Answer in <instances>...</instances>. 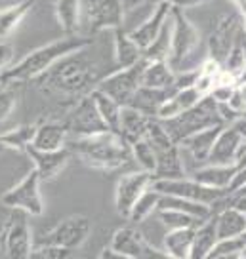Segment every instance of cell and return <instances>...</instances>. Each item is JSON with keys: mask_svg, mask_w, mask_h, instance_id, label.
I'll list each match as a JSON object with an SVG mask.
<instances>
[{"mask_svg": "<svg viewBox=\"0 0 246 259\" xmlns=\"http://www.w3.org/2000/svg\"><path fill=\"white\" fill-rule=\"evenodd\" d=\"M156 210L162 225H166L168 229H185V227H197L198 223H202V219L181 210H172V208H156Z\"/></svg>", "mask_w": 246, "mask_h": 259, "instance_id": "obj_36", "label": "cell"}, {"mask_svg": "<svg viewBox=\"0 0 246 259\" xmlns=\"http://www.w3.org/2000/svg\"><path fill=\"white\" fill-rule=\"evenodd\" d=\"M67 138H69L67 124L46 120L42 124H36L34 136L29 145L38 149V151H58V149L67 147Z\"/></svg>", "mask_w": 246, "mask_h": 259, "instance_id": "obj_20", "label": "cell"}, {"mask_svg": "<svg viewBox=\"0 0 246 259\" xmlns=\"http://www.w3.org/2000/svg\"><path fill=\"white\" fill-rule=\"evenodd\" d=\"M151 181H153V176L145 170L132 171V174H126V176H122V178L118 179L115 189L116 213L128 219L132 206L143 194V191L151 187Z\"/></svg>", "mask_w": 246, "mask_h": 259, "instance_id": "obj_14", "label": "cell"}, {"mask_svg": "<svg viewBox=\"0 0 246 259\" xmlns=\"http://www.w3.org/2000/svg\"><path fill=\"white\" fill-rule=\"evenodd\" d=\"M92 46V38L80 36V34H65L63 38L48 42L40 48L33 50L29 56H25L21 61L14 67H8L0 73V84H23V82L40 78L44 73H48L54 65H58L61 59L80 54L84 48Z\"/></svg>", "mask_w": 246, "mask_h": 259, "instance_id": "obj_1", "label": "cell"}, {"mask_svg": "<svg viewBox=\"0 0 246 259\" xmlns=\"http://www.w3.org/2000/svg\"><path fill=\"white\" fill-rule=\"evenodd\" d=\"M130 151L134 160L138 162V166H140L141 170L149 171L153 176V171L156 168V158H155V151H153L151 143L147 141V138H141L138 141H134L130 145Z\"/></svg>", "mask_w": 246, "mask_h": 259, "instance_id": "obj_37", "label": "cell"}, {"mask_svg": "<svg viewBox=\"0 0 246 259\" xmlns=\"http://www.w3.org/2000/svg\"><path fill=\"white\" fill-rule=\"evenodd\" d=\"M170 19H172V34H170V54L166 61L172 67L174 73L197 69L195 52L200 48V32L185 16V10L172 6Z\"/></svg>", "mask_w": 246, "mask_h": 259, "instance_id": "obj_3", "label": "cell"}, {"mask_svg": "<svg viewBox=\"0 0 246 259\" xmlns=\"http://www.w3.org/2000/svg\"><path fill=\"white\" fill-rule=\"evenodd\" d=\"M246 67V50H244V38H242V32L238 34V38L235 40V44L231 46L229 54L225 57V61H223V69L231 73L235 78H240V74L244 71Z\"/></svg>", "mask_w": 246, "mask_h": 259, "instance_id": "obj_35", "label": "cell"}, {"mask_svg": "<svg viewBox=\"0 0 246 259\" xmlns=\"http://www.w3.org/2000/svg\"><path fill=\"white\" fill-rule=\"evenodd\" d=\"M143 67H145V59L141 57V61H138L136 65L126 67V69H118L116 73H111L103 80H99L96 88L107 94L111 99H115L118 105H128V101L136 94V90L140 88Z\"/></svg>", "mask_w": 246, "mask_h": 259, "instance_id": "obj_10", "label": "cell"}, {"mask_svg": "<svg viewBox=\"0 0 246 259\" xmlns=\"http://www.w3.org/2000/svg\"><path fill=\"white\" fill-rule=\"evenodd\" d=\"M235 86H237V84H222V82H220V84H214V88L210 90L208 96L212 97L218 105H225V103L229 101V97L233 96Z\"/></svg>", "mask_w": 246, "mask_h": 259, "instance_id": "obj_41", "label": "cell"}, {"mask_svg": "<svg viewBox=\"0 0 246 259\" xmlns=\"http://www.w3.org/2000/svg\"><path fill=\"white\" fill-rule=\"evenodd\" d=\"M160 122L164 124L166 132L170 134V138L176 143L183 141L187 136L195 134V132H200V130L210 128V126H218V124H225L222 120V116H220L218 103L210 96H204L195 107L183 111V113H180L178 116L170 118V120Z\"/></svg>", "mask_w": 246, "mask_h": 259, "instance_id": "obj_5", "label": "cell"}, {"mask_svg": "<svg viewBox=\"0 0 246 259\" xmlns=\"http://www.w3.org/2000/svg\"><path fill=\"white\" fill-rule=\"evenodd\" d=\"M238 193H240V194H246V187H244V189H240V191H238Z\"/></svg>", "mask_w": 246, "mask_h": 259, "instance_id": "obj_52", "label": "cell"}, {"mask_svg": "<svg viewBox=\"0 0 246 259\" xmlns=\"http://www.w3.org/2000/svg\"><path fill=\"white\" fill-rule=\"evenodd\" d=\"M56 17L65 34H78L80 29V0H56Z\"/></svg>", "mask_w": 246, "mask_h": 259, "instance_id": "obj_31", "label": "cell"}, {"mask_svg": "<svg viewBox=\"0 0 246 259\" xmlns=\"http://www.w3.org/2000/svg\"><path fill=\"white\" fill-rule=\"evenodd\" d=\"M233 206L242 211V213H244V218H246V194H238L237 198H235V202H233Z\"/></svg>", "mask_w": 246, "mask_h": 259, "instance_id": "obj_47", "label": "cell"}, {"mask_svg": "<svg viewBox=\"0 0 246 259\" xmlns=\"http://www.w3.org/2000/svg\"><path fill=\"white\" fill-rule=\"evenodd\" d=\"M214 215H216V235H218V240L238 236L246 229L244 213L238 208H235V206H227L220 213L214 211Z\"/></svg>", "mask_w": 246, "mask_h": 259, "instance_id": "obj_26", "label": "cell"}, {"mask_svg": "<svg viewBox=\"0 0 246 259\" xmlns=\"http://www.w3.org/2000/svg\"><path fill=\"white\" fill-rule=\"evenodd\" d=\"M174 78H176V73L168 65V61H164V59H160V61H145V67L141 71L140 86L151 90H168L170 92L174 86Z\"/></svg>", "mask_w": 246, "mask_h": 259, "instance_id": "obj_23", "label": "cell"}, {"mask_svg": "<svg viewBox=\"0 0 246 259\" xmlns=\"http://www.w3.org/2000/svg\"><path fill=\"white\" fill-rule=\"evenodd\" d=\"M197 227H185V229H170L164 235V253L172 259H189L193 248V236Z\"/></svg>", "mask_w": 246, "mask_h": 259, "instance_id": "obj_24", "label": "cell"}, {"mask_svg": "<svg viewBox=\"0 0 246 259\" xmlns=\"http://www.w3.org/2000/svg\"><path fill=\"white\" fill-rule=\"evenodd\" d=\"M151 187L158 191L160 194H172V196H180V198H187V200H195V202H202L208 206H216V204L227 198V191L225 189H214V187L202 185L191 178H176V179H153Z\"/></svg>", "mask_w": 246, "mask_h": 259, "instance_id": "obj_8", "label": "cell"}, {"mask_svg": "<svg viewBox=\"0 0 246 259\" xmlns=\"http://www.w3.org/2000/svg\"><path fill=\"white\" fill-rule=\"evenodd\" d=\"M172 4L174 8H180V10H189V8H195V6H200V4H206L210 0H168Z\"/></svg>", "mask_w": 246, "mask_h": 259, "instance_id": "obj_43", "label": "cell"}, {"mask_svg": "<svg viewBox=\"0 0 246 259\" xmlns=\"http://www.w3.org/2000/svg\"><path fill=\"white\" fill-rule=\"evenodd\" d=\"M170 10H172V4H170L168 0H158L155 10L149 14L147 19H145L143 23L138 25L134 31H128L132 36V40L136 42L141 50L149 48V46L156 40V36L160 34L166 21L170 19Z\"/></svg>", "mask_w": 246, "mask_h": 259, "instance_id": "obj_18", "label": "cell"}, {"mask_svg": "<svg viewBox=\"0 0 246 259\" xmlns=\"http://www.w3.org/2000/svg\"><path fill=\"white\" fill-rule=\"evenodd\" d=\"M240 32L242 31H240V25H238L237 17H220L216 21V25H214L212 32H210V38H208V54H210V57L223 65L231 46L235 44V40L238 38Z\"/></svg>", "mask_w": 246, "mask_h": 259, "instance_id": "obj_15", "label": "cell"}, {"mask_svg": "<svg viewBox=\"0 0 246 259\" xmlns=\"http://www.w3.org/2000/svg\"><path fill=\"white\" fill-rule=\"evenodd\" d=\"M231 2H233V4L240 10V14L244 16V14H246V0H231Z\"/></svg>", "mask_w": 246, "mask_h": 259, "instance_id": "obj_49", "label": "cell"}, {"mask_svg": "<svg viewBox=\"0 0 246 259\" xmlns=\"http://www.w3.org/2000/svg\"><path fill=\"white\" fill-rule=\"evenodd\" d=\"M69 132H73L74 136H90V134H98V132H105L109 130L105 122L101 120L96 103L90 96L80 99L74 109L69 114V120L65 122Z\"/></svg>", "mask_w": 246, "mask_h": 259, "instance_id": "obj_16", "label": "cell"}, {"mask_svg": "<svg viewBox=\"0 0 246 259\" xmlns=\"http://www.w3.org/2000/svg\"><path fill=\"white\" fill-rule=\"evenodd\" d=\"M145 2H149V0H120L124 12H134V10L141 8Z\"/></svg>", "mask_w": 246, "mask_h": 259, "instance_id": "obj_45", "label": "cell"}, {"mask_svg": "<svg viewBox=\"0 0 246 259\" xmlns=\"http://www.w3.org/2000/svg\"><path fill=\"white\" fill-rule=\"evenodd\" d=\"M25 153L29 154V158L33 160L34 170L38 171V176H40V181L56 179L63 171V168H65L69 158H71V151L67 147L58 149V151H38L34 147L27 145Z\"/></svg>", "mask_w": 246, "mask_h": 259, "instance_id": "obj_19", "label": "cell"}, {"mask_svg": "<svg viewBox=\"0 0 246 259\" xmlns=\"http://www.w3.org/2000/svg\"><path fill=\"white\" fill-rule=\"evenodd\" d=\"M225 124H218V126H210V128H204L200 132H195L187 138L180 141L178 145L181 149H185L195 160H208V154H210V149H212L214 141L218 138V134L222 132V128Z\"/></svg>", "mask_w": 246, "mask_h": 259, "instance_id": "obj_22", "label": "cell"}, {"mask_svg": "<svg viewBox=\"0 0 246 259\" xmlns=\"http://www.w3.org/2000/svg\"><path fill=\"white\" fill-rule=\"evenodd\" d=\"M246 154V141L240 138L235 126H223L222 132L214 141L210 154H208V164H220V166H235L240 164V160Z\"/></svg>", "mask_w": 246, "mask_h": 259, "instance_id": "obj_13", "label": "cell"}, {"mask_svg": "<svg viewBox=\"0 0 246 259\" xmlns=\"http://www.w3.org/2000/svg\"><path fill=\"white\" fill-rule=\"evenodd\" d=\"M99 257H101V259H124L122 255H120V253H116V251L113 250L111 246L101 251V253H99Z\"/></svg>", "mask_w": 246, "mask_h": 259, "instance_id": "obj_46", "label": "cell"}, {"mask_svg": "<svg viewBox=\"0 0 246 259\" xmlns=\"http://www.w3.org/2000/svg\"><path fill=\"white\" fill-rule=\"evenodd\" d=\"M33 233L23 215L12 218L0 229V251L10 259H31Z\"/></svg>", "mask_w": 246, "mask_h": 259, "instance_id": "obj_9", "label": "cell"}, {"mask_svg": "<svg viewBox=\"0 0 246 259\" xmlns=\"http://www.w3.org/2000/svg\"><path fill=\"white\" fill-rule=\"evenodd\" d=\"M149 120H151V116L143 114L141 111H138V109H134L130 105H124L120 109V122H118V134H120V138L128 145H132L138 139L145 138Z\"/></svg>", "mask_w": 246, "mask_h": 259, "instance_id": "obj_21", "label": "cell"}, {"mask_svg": "<svg viewBox=\"0 0 246 259\" xmlns=\"http://www.w3.org/2000/svg\"><path fill=\"white\" fill-rule=\"evenodd\" d=\"M92 233V221L86 215H69L44 235L40 244H56L69 250H78Z\"/></svg>", "mask_w": 246, "mask_h": 259, "instance_id": "obj_11", "label": "cell"}, {"mask_svg": "<svg viewBox=\"0 0 246 259\" xmlns=\"http://www.w3.org/2000/svg\"><path fill=\"white\" fill-rule=\"evenodd\" d=\"M158 198H160V193L155 191L153 187H149L143 191L140 198L136 200V204L132 206L130 213H128V219L132 223H141L153 213V211L158 208Z\"/></svg>", "mask_w": 246, "mask_h": 259, "instance_id": "obj_34", "label": "cell"}, {"mask_svg": "<svg viewBox=\"0 0 246 259\" xmlns=\"http://www.w3.org/2000/svg\"><path fill=\"white\" fill-rule=\"evenodd\" d=\"M14 59H16V48L10 42L0 40V73L12 67Z\"/></svg>", "mask_w": 246, "mask_h": 259, "instance_id": "obj_42", "label": "cell"}, {"mask_svg": "<svg viewBox=\"0 0 246 259\" xmlns=\"http://www.w3.org/2000/svg\"><path fill=\"white\" fill-rule=\"evenodd\" d=\"M124 8L120 0H92L88 6V23L90 31H105L124 27Z\"/></svg>", "mask_w": 246, "mask_h": 259, "instance_id": "obj_17", "label": "cell"}, {"mask_svg": "<svg viewBox=\"0 0 246 259\" xmlns=\"http://www.w3.org/2000/svg\"><path fill=\"white\" fill-rule=\"evenodd\" d=\"M238 259H246V248H242V251L238 253Z\"/></svg>", "mask_w": 246, "mask_h": 259, "instance_id": "obj_50", "label": "cell"}, {"mask_svg": "<svg viewBox=\"0 0 246 259\" xmlns=\"http://www.w3.org/2000/svg\"><path fill=\"white\" fill-rule=\"evenodd\" d=\"M237 92H238V96L242 97V101L246 103V80H240L237 84Z\"/></svg>", "mask_w": 246, "mask_h": 259, "instance_id": "obj_48", "label": "cell"}, {"mask_svg": "<svg viewBox=\"0 0 246 259\" xmlns=\"http://www.w3.org/2000/svg\"><path fill=\"white\" fill-rule=\"evenodd\" d=\"M71 154H76L94 170L113 171L130 160L132 151L120 134L105 130L90 136H76L71 145Z\"/></svg>", "mask_w": 246, "mask_h": 259, "instance_id": "obj_2", "label": "cell"}, {"mask_svg": "<svg viewBox=\"0 0 246 259\" xmlns=\"http://www.w3.org/2000/svg\"><path fill=\"white\" fill-rule=\"evenodd\" d=\"M147 141L155 151L156 168L153 179H176L185 178V166L181 158V147L170 138L164 124L158 118H151L145 134Z\"/></svg>", "mask_w": 246, "mask_h": 259, "instance_id": "obj_4", "label": "cell"}, {"mask_svg": "<svg viewBox=\"0 0 246 259\" xmlns=\"http://www.w3.org/2000/svg\"><path fill=\"white\" fill-rule=\"evenodd\" d=\"M238 170V164L235 166H220V164H208L204 168H198L193 171V179L202 185L214 187V189H225L233 179L235 171Z\"/></svg>", "mask_w": 246, "mask_h": 259, "instance_id": "obj_28", "label": "cell"}, {"mask_svg": "<svg viewBox=\"0 0 246 259\" xmlns=\"http://www.w3.org/2000/svg\"><path fill=\"white\" fill-rule=\"evenodd\" d=\"M242 19H244V23H242V32H244V34H246V14H244V16H242Z\"/></svg>", "mask_w": 246, "mask_h": 259, "instance_id": "obj_51", "label": "cell"}, {"mask_svg": "<svg viewBox=\"0 0 246 259\" xmlns=\"http://www.w3.org/2000/svg\"><path fill=\"white\" fill-rule=\"evenodd\" d=\"M111 248L120 253L124 259H162L166 257L164 250H156L155 246L145 240L138 229L134 227H120L113 233Z\"/></svg>", "mask_w": 246, "mask_h": 259, "instance_id": "obj_12", "label": "cell"}, {"mask_svg": "<svg viewBox=\"0 0 246 259\" xmlns=\"http://www.w3.org/2000/svg\"><path fill=\"white\" fill-rule=\"evenodd\" d=\"M143 57V50L132 40L130 32L124 27L115 29V61L120 69L132 67Z\"/></svg>", "mask_w": 246, "mask_h": 259, "instance_id": "obj_25", "label": "cell"}, {"mask_svg": "<svg viewBox=\"0 0 246 259\" xmlns=\"http://www.w3.org/2000/svg\"><path fill=\"white\" fill-rule=\"evenodd\" d=\"M168 96H170L168 90H151V88L140 86V88L136 90V94L132 96L130 101H128V105L141 111V113L151 116V118H155L160 103H162Z\"/></svg>", "mask_w": 246, "mask_h": 259, "instance_id": "obj_30", "label": "cell"}, {"mask_svg": "<svg viewBox=\"0 0 246 259\" xmlns=\"http://www.w3.org/2000/svg\"><path fill=\"white\" fill-rule=\"evenodd\" d=\"M218 242L216 235V215H210L202 223H198L193 236V248H191V259H206L208 253Z\"/></svg>", "mask_w": 246, "mask_h": 259, "instance_id": "obj_27", "label": "cell"}, {"mask_svg": "<svg viewBox=\"0 0 246 259\" xmlns=\"http://www.w3.org/2000/svg\"><path fill=\"white\" fill-rule=\"evenodd\" d=\"M73 251L69 248H61L56 244H38V248H33L31 257L33 259H67L73 257Z\"/></svg>", "mask_w": 246, "mask_h": 259, "instance_id": "obj_40", "label": "cell"}, {"mask_svg": "<svg viewBox=\"0 0 246 259\" xmlns=\"http://www.w3.org/2000/svg\"><path fill=\"white\" fill-rule=\"evenodd\" d=\"M170 97L174 99V103L178 105L180 113H183V111H187V109H191V107L197 105L198 101H200L204 96H200V92H198L195 86H191V88L176 90V92H172V94H170Z\"/></svg>", "mask_w": 246, "mask_h": 259, "instance_id": "obj_39", "label": "cell"}, {"mask_svg": "<svg viewBox=\"0 0 246 259\" xmlns=\"http://www.w3.org/2000/svg\"><path fill=\"white\" fill-rule=\"evenodd\" d=\"M33 8L34 0H21L17 4H12V6L0 10V40L8 38Z\"/></svg>", "mask_w": 246, "mask_h": 259, "instance_id": "obj_29", "label": "cell"}, {"mask_svg": "<svg viewBox=\"0 0 246 259\" xmlns=\"http://www.w3.org/2000/svg\"><path fill=\"white\" fill-rule=\"evenodd\" d=\"M40 176L33 168L17 185L10 187L8 191L0 194V204L8 210H17L27 213V215L40 218L46 210L40 194Z\"/></svg>", "mask_w": 246, "mask_h": 259, "instance_id": "obj_7", "label": "cell"}, {"mask_svg": "<svg viewBox=\"0 0 246 259\" xmlns=\"http://www.w3.org/2000/svg\"><path fill=\"white\" fill-rule=\"evenodd\" d=\"M158 208H172V210H181L185 213H191L198 219H208L214 215V208L208 204L195 202V200H187V198H180V196H172V194H160L158 198Z\"/></svg>", "mask_w": 246, "mask_h": 259, "instance_id": "obj_33", "label": "cell"}, {"mask_svg": "<svg viewBox=\"0 0 246 259\" xmlns=\"http://www.w3.org/2000/svg\"><path fill=\"white\" fill-rule=\"evenodd\" d=\"M231 124H233V126H235V130L240 134V138L246 141V114H240V116H238V118H235Z\"/></svg>", "mask_w": 246, "mask_h": 259, "instance_id": "obj_44", "label": "cell"}, {"mask_svg": "<svg viewBox=\"0 0 246 259\" xmlns=\"http://www.w3.org/2000/svg\"><path fill=\"white\" fill-rule=\"evenodd\" d=\"M17 105V92L12 84H0V124L8 120Z\"/></svg>", "mask_w": 246, "mask_h": 259, "instance_id": "obj_38", "label": "cell"}, {"mask_svg": "<svg viewBox=\"0 0 246 259\" xmlns=\"http://www.w3.org/2000/svg\"><path fill=\"white\" fill-rule=\"evenodd\" d=\"M90 97L94 99L96 109H98L99 116H101V120L105 122L107 128L118 134V122H120V109H122V105H118L115 99H111L107 94L99 92L98 88L92 90Z\"/></svg>", "mask_w": 246, "mask_h": 259, "instance_id": "obj_32", "label": "cell"}, {"mask_svg": "<svg viewBox=\"0 0 246 259\" xmlns=\"http://www.w3.org/2000/svg\"><path fill=\"white\" fill-rule=\"evenodd\" d=\"M94 82V71L78 59H71L61 65H54L48 73L42 74V84L63 96H78L86 92Z\"/></svg>", "mask_w": 246, "mask_h": 259, "instance_id": "obj_6", "label": "cell"}]
</instances>
